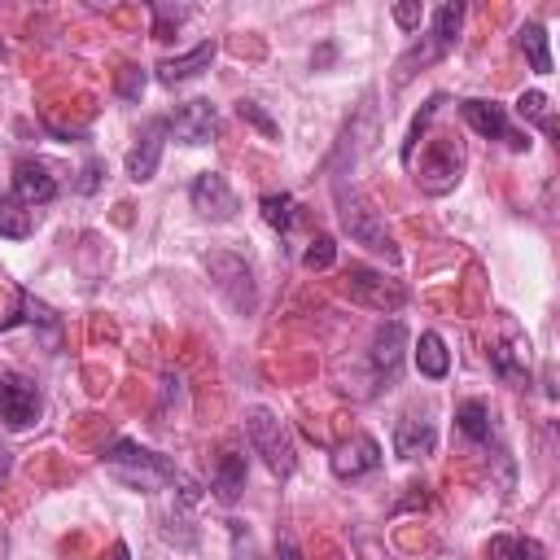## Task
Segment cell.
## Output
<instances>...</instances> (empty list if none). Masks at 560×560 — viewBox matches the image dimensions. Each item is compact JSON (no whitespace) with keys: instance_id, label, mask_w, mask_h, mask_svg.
Masks as SVG:
<instances>
[{"instance_id":"1","label":"cell","mask_w":560,"mask_h":560,"mask_svg":"<svg viewBox=\"0 0 560 560\" xmlns=\"http://www.w3.org/2000/svg\"><path fill=\"white\" fill-rule=\"evenodd\" d=\"M105 468H109L118 481L140 486V490H158V486H175V481H184V477L175 472L171 459H162L158 451H149V446L131 442V438H118V442L105 451Z\"/></svg>"},{"instance_id":"2","label":"cell","mask_w":560,"mask_h":560,"mask_svg":"<svg viewBox=\"0 0 560 560\" xmlns=\"http://www.w3.org/2000/svg\"><path fill=\"white\" fill-rule=\"evenodd\" d=\"M332 197H337V219H341V228L350 232V241H359V245H368L372 254H385V262H398V249H394V236H389V228H385V219L363 201V192L359 188H346L341 179H337V188H332Z\"/></svg>"},{"instance_id":"3","label":"cell","mask_w":560,"mask_h":560,"mask_svg":"<svg viewBox=\"0 0 560 560\" xmlns=\"http://www.w3.org/2000/svg\"><path fill=\"white\" fill-rule=\"evenodd\" d=\"M245 438H249V451L262 455V464H267L271 472H280V477L293 472V464H298L293 438H289V429L276 420V411L249 407V411H245Z\"/></svg>"},{"instance_id":"4","label":"cell","mask_w":560,"mask_h":560,"mask_svg":"<svg viewBox=\"0 0 560 560\" xmlns=\"http://www.w3.org/2000/svg\"><path fill=\"white\" fill-rule=\"evenodd\" d=\"M346 293H350V302H359L368 311H381V315H398L407 306V289L398 280H389L385 271L368 267V262H350Z\"/></svg>"},{"instance_id":"5","label":"cell","mask_w":560,"mask_h":560,"mask_svg":"<svg viewBox=\"0 0 560 560\" xmlns=\"http://www.w3.org/2000/svg\"><path fill=\"white\" fill-rule=\"evenodd\" d=\"M459 22H464V4H442V9H433L429 39H424V44H416V48L398 61V79L407 83V79L416 74V66H429V61L446 57V52L459 44Z\"/></svg>"},{"instance_id":"6","label":"cell","mask_w":560,"mask_h":560,"mask_svg":"<svg viewBox=\"0 0 560 560\" xmlns=\"http://www.w3.org/2000/svg\"><path fill=\"white\" fill-rule=\"evenodd\" d=\"M459 171H464V149L451 140V136H442V140H433L429 149H424V158H420V188L429 192V197H442V192H451L455 184H459Z\"/></svg>"},{"instance_id":"7","label":"cell","mask_w":560,"mask_h":560,"mask_svg":"<svg viewBox=\"0 0 560 560\" xmlns=\"http://www.w3.org/2000/svg\"><path fill=\"white\" fill-rule=\"evenodd\" d=\"M402 359H407V328H402V319H389V324H381V328H376L372 350H368V363H372V381H376V389L398 385V376H402Z\"/></svg>"},{"instance_id":"8","label":"cell","mask_w":560,"mask_h":560,"mask_svg":"<svg viewBox=\"0 0 560 560\" xmlns=\"http://www.w3.org/2000/svg\"><path fill=\"white\" fill-rule=\"evenodd\" d=\"M206 267H210V280L219 284V293H223L241 315H249V311L258 306L254 271H249V262H245V258H236V254H210V258H206Z\"/></svg>"},{"instance_id":"9","label":"cell","mask_w":560,"mask_h":560,"mask_svg":"<svg viewBox=\"0 0 560 560\" xmlns=\"http://www.w3.org/2000/svg\"><path fill=\"white\" fill-rule=\"evenodd\" d=\"M39 411H44V398H39L35 381H26L18 372H4L0 376V420H4V429L22 433L39 420Z\"/></svg>"},{"instance_id":"10","label":"cell","mask_w":560,"mask_h":560,"mask_svg":"<svg viewBox=\"0 0 560 560\" xmlns=\"http://www.w3.org/2000/svg\"><path fill=\"white\" fill-rule=\"evenodd\" d=\"M459 114H464V122H468L477 136H486V140H508L512 149H529V136H521V131L512 127V118H508V109H503L499 101L472 96V101L459 105Z\"/></svg>"},{"instance_id":"11","label":"cell","mask_w":560,"mask_h":560,"mask_svg":"<svg viewBox=\"0 0 560 560\" xmlns=\"http://www.w3.org/2000/svg\"><path fill=\"white\" fill-rule=\"evenodd\" d=\"M214 127H219V109H214L210 101H184V105L166 118V131H171V140H179V144H206V140L214 136Z\"/></svg>"},{"instance_id":"12","label":"cell","mask_w":560,"mask_h":560,"mask_svg":"<svg viewBox=\"0 0 560 560\" xmlns=\"http://www.w3.org/2000/svg\"><path fill=\"white\" fill-rule=\"evenodd\" d=\"M188 197H192V210L206 214V219H214V223H223V219L236 214V192H232V184H228L219 171H201V175L192 179Z\"/></svg>"},{"instance_id":"13","label":"cell","mask_w":560,"mask_h":560,"mask_svg":"<svg viewBox=\"0 0 560 560\" xmlns=\"http://www.w3.org/2000/svg\"><path fill=\"white\" fill-rule=\"evenodd\" d=\"M376 468H381V446H376V438L354 433V438H346V442L332 446V472H337L341 481H354V477L376 472Z\"/></svg>"},{"instance_id":"14","label":"cell","mask_w":560,"mask_h":560,"mask_svg":"<svg viewBox=\"0 0 560 560\" xmlns=\"http://www.w3.org/2000/svg\"><path fill=\"white\" fill-rule=\"evenodd\" d=\"M162 136H166V118H149V122L140 127V136H136V144H131V153H127V175H131L136 184H144V179L158 175Z\"/></svg>"},{"instance_id":"15","label":"cell","mask_w":560,"mask_h":560,"mask_svg":"<svg viewBox=\"0 0 560 560\" xmlns=\"http://www.w3.org/2000/svg\"><path fill=\"white\" fill-rule=\"evenodd\" d=\"M13 197H18L22 206H48V201L57 197L52 171H48L44 162H35V158H22V162L13 166Z\"/></svg>"},{"instance_id":"16","label":"cell","mask_w":560,"mask_h":560,"mask_svg":"<svg viewBox=\"0 0 560 560\" xmlns=\"http://www.w3.org/2000/svg\"><path fill=\"white\" fill-rule=\"evenodd\" d=\"M214 52H219V48H214V39H206V44H197V48L179 52V57H166V61H158V66H153V74H158V83H184V79H192V74L210 70Z\"/></svg>"},{"instance_id":"17","label":"cell","mask_w":560,"mask_h":560,"mask_svg":"<svg viewBox=\"0 0 560 560\" xmlns=\"http://www.w3.org/2000/svg\"><path fill=\"white\" fill-rule=\"evenodd\" d=\"M433 442H438L433 420L402 416V420L394 424V451H398L402 459H420V455H429V451H433Z\"/></svg>"},{"instance_id":"18","label":"cell","mask_w":560,"mask_h":560,"mask_svg":"<svg viewBox=\"0 0 560 560\" xmlns=\"http://www.w3.org/2000/svg\"><path fill=\"white\" fill-rule=\"evenodd\" d=\"M210 490H214L219 503H236V499H241V490H245V455H241V451L228 446V451L219 455L214 477H210Z\"/></svg>"},{"instance_id":"19","label":"cell","mask_w":560,"mask_h":560,"mask_svg":"<svg viewBox=\"0 0 560 560\" xmlns=\"http://www.w3.org/2000/svg\"><path fill=\"white\" fill-rule=\"evenodd\" d=\"M455 429H459L468 442H477V446H490V438H494V424H490V407H486L481 398H464V402L455 407Z\"/></svg>"},{"instance_id":"20","label":"cell","mask_w":560,"mask_h":560,"mask_svg":"<svg viewBox=\"0 0 560 560\" xmlns=\"http://www.w3.org/2000/svg\"><path fill=\"white\" fill-rule=\"evenodd\" d=\"M486 560H547V547L525 534H494L486 542Z\"/></svg>"},{"instance_id":"21","label":"cell","mask_w":560,"mask_h":560,"mask_svg":"<svg viewBox=\"0 0 560 560\" xmlns=\"http://www.w3.org/2000/svg\"><path fill=\"white\" fill-rule=\"evenodd\" d=\"M416 368L429 381H442L451 372V354H446V341L438 332H420V341H416Z\"/></svg>"},{"instance_id":"22","label":"cell","mask_w":560,"mask_h":560,"mask_svg":"<svg viewBox=\"0 0 560 560\" xmlns=\"http://www.w3.org/2000/svg\"><path fill=\"white\" fill-rule=\"evenodd\" d=\"M516 44H521V52L529 57V66H534L538 74H551V48H547L542 22H525V26L516 31Z\"/></svg>"},{"instance_id":"23","label":"cell","mask_w":560,"mask_h":560,"mask_svg":"<svg viewBox=\"0 0 560 560\" xmlns=\"http://www.w3.org/2000/svg\"><path fill=\"white\" fill-rule=\"evenodd\" d=\"M516 114H521V118H529L547 140H556V114H551V101H547L538 88H534V92H521Z\"/></svg>"},{"instance_id":"24","label":"cell","mask_w":560,"mask_h":560,"mask_svg":"<svg viewBox=\"0 0 560 560\" xmlns=\"http://www.w3.org/2000/svg\"><path fill=\"white\" fill-rule=\"evenodd\" d=\"M258 210H262L267 228H276V232H289L298 223V201L289 192H262L258 197Z\"/></svg>"},{"instance_id":"25","label":"cell","mask_w":560,"mask_h":560,"mask_svg":"<svg viewBox=\"0 0 560 560\" xmlns=\"http://www.w3.org/2000/svg\"><path fill=\"white\" fill-rule=\"evenodd\" d=\"M13 324H39V328L57 332V315H52V306H44L39 298H31L26 289H18V315H13V319H4L0 328H13Z\"/></svg>"},{"instance_id":"26","label":"cell","mask_w":560,"mask_h":560,"mask_svg":"<svg viewBox=\"0 0 560 560\" xmlns=\"http://www.w3.org/2000/svg\"><path fill=\"white\" fill-rule=\"evenodd\" d=\"M0 236H13V241L31 236V210L18 197H4V192H0Z\"/></svg>"},{"instance_id":"27","label":"cell","mask_w":560,"mask_h":560,"mask_svg":"<svg viewBox=\"0 0 560 560\" xmlns=\"http://www.w3.org/2000/svg\"><path fill=\"white\" fill-rule=\"evenodd\" d=\"M442 101H446V96H442V92H433V96L424 101V109L411 118V131H407V140H402V153H398V158H402V166H411V162H416V144H420V136H424V127H429V118L438 114V105H442Z\"/></svg>"},{"instance_id":"28","label":"cell","mask_w":560,"mask_h":560,"mask_svg":"<svg viewBox=\"0 0 560 560\" xmlns=\"http://www.w3.org/2000/svg\"><path fill=\"white\" fill-rule=\"evenodd\" d=\"M332 262H337V241L319 232V236L306 245V254H302V267H306V271H328Z\"/></svg>"},{"instance_id":"29","label":"cell","mask_w":560,"mask_h":560,"mask_svg":"<svg viewBox=\"0 0 560 560\" xmlns=\"http://www.w3.org/2000/svg\"><path fill=\"white\" fill-rule=\"evenodd\" d=\"M153 9V39H171L179 31V22L188 18L184 4H149Z\"/></svg>"},{"instance_id":"30","label":"cell","mask_w":560,"mask_h":560,"mask_svg":"<svg viewBox=\"0 0 560 560\" xmlns=\"http://www.w3.org/2000/svg\"><path fill=\"white\" fill-rule=\"evenodd\" d=\"M236 109H241V118H249V122H254L262 136H280V127H276V122L262 114V105H258V101H241Z\"/></svg>"},{"instance_id":"31","label":"cell","mask_w":560,"mask_h":560,"mask_svg":"<svg viewBox=\"0 0 560 560\" xmlns=\"http://www.w3.org/2000/svg\"><path fill=\"white\" fill-rule=\"evenodd\" d=\"M420 18H424V9H420V4H394V22H398L402 31H416V26H420Z\"/></svg>"},{"instance_id":"32","label":"cell","mask_w":560,"mask_h":560,"mask_svg":"<svg viewBox=\"0 0 560 560\" xmlns=\"http://www.w3.org/2000/svg\"><path fill=\"white\" fill-rule=\"evenodd\" d=\"M140 88H144V74H140L136 66H127V74H122L118 92H122V96H140Z\"/></svg>"},{"instance_id":"33","label":"cell","mask_w":560,"mask_h":560,"mask_svg":"<svg viewBox=\"0 0 560 560\" xmlns=\"http://www.w3.org/2000/svg\"><path fill=\"white\" fill-rule=\"evenodd\" d=\"M101 171H105V162H96V158H92V162L83 166V179H79V192H92V188L101 184Z\"/></svg>"},{"instance_id":"34","label":"cell","mask_w":560,"mask_h":560,"mask_svg":"<svg viewBox=\"0 0 560 560\" xmlns=\"http://www.w3.org/2000/svg\"><path fill=\"white\" fill-rule=\"evenodd\" d=\"M280 560H302V556H298V547H293V542H289V538H284V542H280Z\"/></svg>"}]
</instances>
